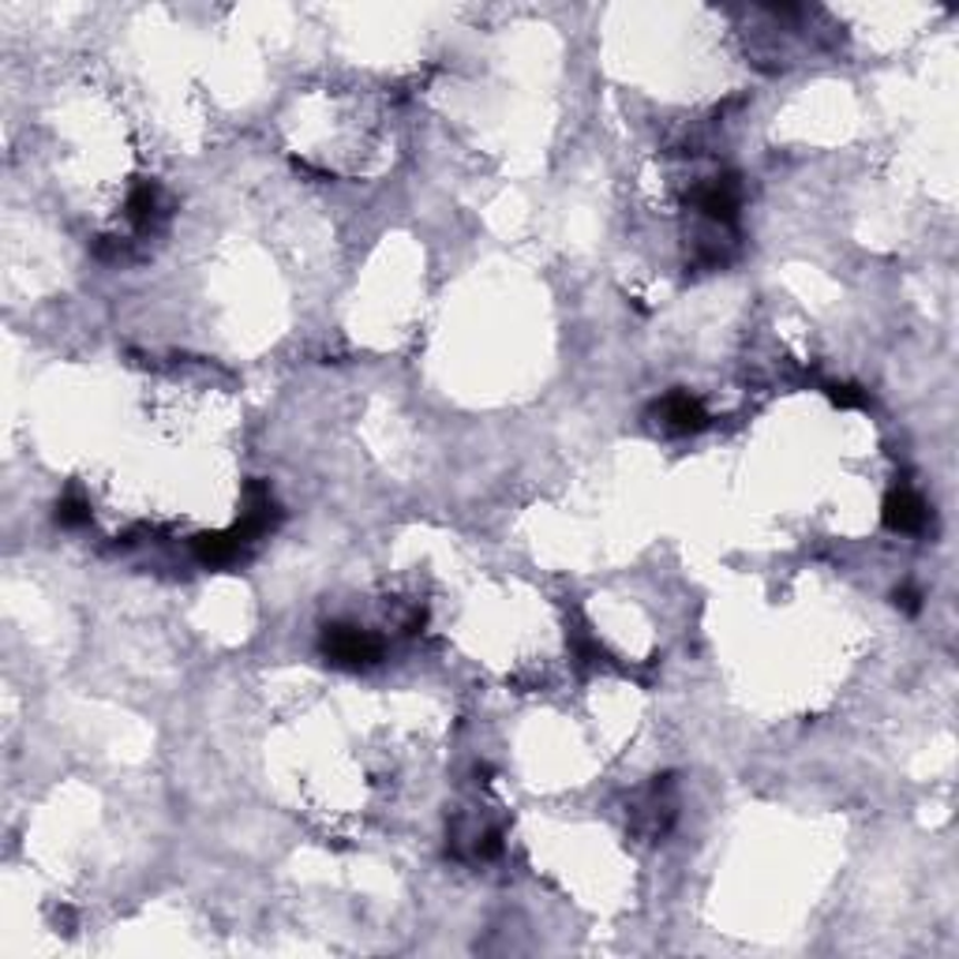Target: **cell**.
<instances>
[{"label":"cell","mask_w":959,"mask_h":959,"mask_svg":"<svg viewBox=\"0 0 959 959\" xmlns=\"http://www.w3.org/2000/svg\"><path fill=\"white\" fill-rule=\"evenodd\" d=\"M162 217H165V192L154 181H140L132 187V195H127V222L140 233H146V229H154Z\"/></svg>","instance_id":"4"},{"label":"cell","mask_w":959,"mask_h":959,"mask_svg":"<svg viewBox=\"0 0 959 959\" xmlns=\"http://www.w3.org/2000/svg\"><path fill=\"white\" fill-rule=\"evenodd\" d=\"M323 652L338 667H368L382 656V645L375 641L368 630L356 626H326L323 634Z\"/></svg>","instance_id":"1"},{"label":"cell","mask_w":959,"mask_h":959,"mask_svg":"<svg viewBox=\"0 0 959 959\" xmlns=\"http://www.w3.org/2000/svg\"><path fill=\"white\" fill-rule=\"evenodd\" d=\"M195 559L206 562V567H229V562L241 555L244 540L236 537V532H203V537H195Z\"/></svg>","instance_id":"6"},{"label":"cell","mask_w":959,"mask_h":959,"mask_svg":"<svg viewBox=\"0 0 959 959\" xmlns=\"http://www.w3.org/2000/svg\"><path fill=\"white\" fill-rule=\"evenodd\" d=\"M697 211L708 217L712 225H731L738 217V203H743V187L738 176H712L708 184L697 187Z\"/></svg>","instance_id":"2"},{"label":"cell","mask_w":959,"mask_h":959,"mask_svg":"<svg viewBox=\"0 0 959 959\" xmlns=\"http://www.w3.org/2000/svg\"><path fill=\"white\" fill-rule=\"evenodd\" d=\"M828 398H833L839 409H863L866 405V394L858 387H847V382H836V387H828Z\"/></svg>","instance_id":"8"},{"label":"cell","mask_w":959,"mask_h":959,"mask_svg":"<svg viewBox=\"0 0 959 959\" xmlns=\"http://www.w3.org/2000/svg\"><path fill=\"white\" fill-rule=\"evenodd\" d=\"M896 608H904L907 615H915V611L922 608V592H918L915 585H904V589H896Z\"/></svg>","instance_id":"9"},{"label":"cell","mask_w":959,"mask_h":959,"mask_svg":"<svg viewBox=\"0 0 959 959\" xmlns=\"http://www.w3.org/2000/svg\"><path fill=\"white\" fill-rule=\"evenodd\" d=\"M86 518H91V507L79 496H64L57 502V521H61V526H83Z\"/></svg>","instance_id":"7"},{"label":"cell","mask_w":959,"mask_h":959,"mask_svg":"<svg viewBox=\"0 0 959 959\" xmlns=\"http://www.w3.org/2000/svg\"><path fill=\"white\" fill-rule=\"evenodd\" d=\"M885 526L892 532H922L926 529V502L915 491L899 488L885 499Z\"/></svg>","instance_id":"5"},{"label":"cell","mask_w":959,"mask_h":959,"mask_svg":"<svg viewBox=\"0 0 959 959\" xmlns=\"http://www.w3.org/2000/svg\"><path fill=\"white\" fill-rule=\"evenodd\" d=\"M656 417L667 431H675V435H694L708 424L705 405H701L697 398H690V394H667V398L656 405Z\"/></svg>","instance_id":"3"}]
</instances>
